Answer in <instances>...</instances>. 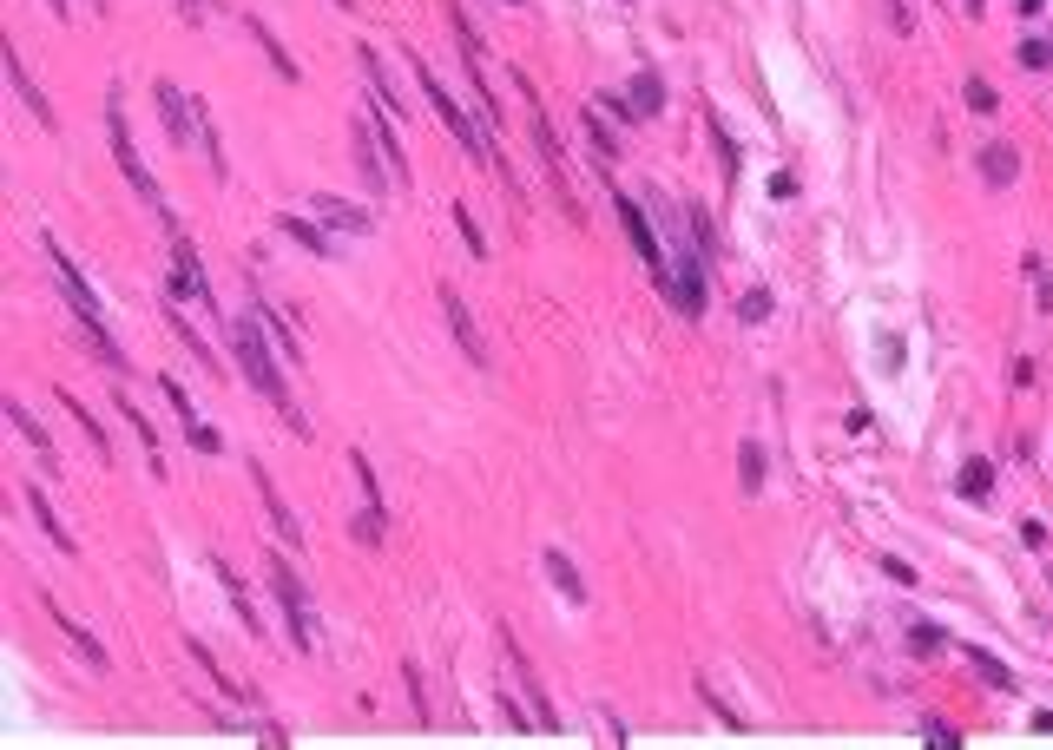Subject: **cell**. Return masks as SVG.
Returning a JSON list of instances; mask_svg holds the SVG:
<instances>
[{
  "label": "cell",
  "mask_w": 1053,
  "mask_h": 750,
  "mask_svg": "<svg viewBox=\"0 0 1053 750\" xmlns=\"http://www.w3.org/2000/svg\"><path fill=\"white\" fill-rule=\"evenodd\" d=\"M1027 270H1034V290H1040V310L1053 316V277H1047V264L1040 257H1027Z\"/></svg>",
  "instance_id": "obj_36"
},
{
  "label": "cell",
  "mask_w": 1053,
  "mask_h": 750,
  "mask_svg": "<svg viewBox=\"0 0 1053 750\" xmlns=\"http://www.w3.org/2000/svg\"><path fill=\"white\" fill-rule=\"evenodd\" d=\"M264 579H270V593L283 599V619H290V645H297V652H310V645H316V625H310V593H303V579L290 573L283 560H270V553H264Z\"/></svg>",
  "instance_id": "obj_3"
},
{
  "label": "cell",
  "mask_w": 1053,
  "mask_h": 750,
  "mask_svg": "<svg viewBox=\"0 0 1053 750\" xmlns=\"http://www.w3.org/2000/svg\"><path fill=\"white\" fill-rule=\"evenodd\" d=\"M738 474H744V494L764 487V448H757V441H744V448H738Z\"/></svg>",
  "instance_id": "obj_25"
},
{
  "label": "cell",
  "mask_w": 1053,
  "mask_h": 750,
  "mask_svg": "<svg viewBox=\"0 0 1053 750\" xmlns=\"http://www.w3.org/2000/svg\"><path fill=\"white\" fill-rule=\"evenodd\" d=\"M336 7H356V0H336Z\"/></svg>",
  "instance_id": "obj_43"
},
{
  "label": "cell",
  "mask_w": 1053,
  "mask_h": 750,
  "mask_svg": "<svg viewBox=\"0 0 1053 750\" xmlns=\"http://www.w3.org/2000/svg\"><path fill=\"white\" fill-rule=\"evenodd\" d=\"M402 678H409V698H415V718H422V724H428V685H422V665H415V658H409V665H402Z\"/></svg>",
  "instance_id": "obj_35"
},
{
  "label": "cell",
  "mask_w": 1053,
  "mask_h": 750,
  "mask_svg": "<svg viewBox=\"0 0 1053 750\" xmlns=\"http://www.w3.org/2000/svg\"><path fill=\"white\" fill-rule=\"evenodd\" d=\"M599 106L613 112V119H639V106H626V99H619V93H599Z\"/></svg>",
  "instance_id": "obj_37"
},
{
  "label": "cell",
  "mask_w": 1053,
  "mask_h": 750,
  "mask_svg": "<svg viewBox=\"0 0 1053 750\" xmlns=\"http://www.w3.org/2000/svg\"><path fill=\"white\" fill-rule=\"evenodd\" d=\"M172 277H178V290H191L205 310H218V290L205 283V270H198V250L185 244V231H172Z\"/></svg>",
  "instance_id": "obj_9"
},
{
  "label": "cell",
  "mask_w": 1053,
  "mask_h": 750,
  "mask_svg": "<svg viewBox=\"0 0 1053 750\" xmlns=\"http://www.w3.org/2000/svg\"><path fill=\"white\" fill-rule=\"evenodd\" d=\"M1047 593H1053V573H1047Z\"/></svg>",
  "instance_id": "obj_44"
},
{
  "label": "cell",
  "mask_w": 1053,
  "mask_h": 750,
  "mask_svg": "<svg viewBox=\"0 0 1053 750\" xmlns=\"http://www.w3.org/2000/svg\"><path fill=\"white\" fill-rule=\"evenodd\" d=\"M349 145H356V172H362V191L382 204V191L395 185V172H389V152L376 145V125H356L349 132Z\"/></svg>",
  "instance_id": "obj_6"
},
{
  "label": "cell",
  "mask_w": 1053,
  "mask_h": 750,
  "mask_svg": "<svg viewBox=\"0 0 1053 750\" xmlns=\"http://www.w3.org/2000/svg\"><path fill=\"white\" fill-rule=\"evenodd\" d=\"M27 507H33V520H40V527H47V540H53V547H60V553H79V547H73V533L60 527V514H53V507H47V494H40V487H33V494H27Z\"/></svg>",
  "instance_id": "obj_16"
},
{
  "label": "cell",
  "mask_w": 1053,
  "mask_h": 750,
  "mask_svg": "<svg viewBox=\"0 0 1053 750\" xmlns=\"http://www.w3.org/2000/svg\"><path fill=\"white\" fill-rule=\"evenodd\" d=\"M251 474H257V494H264V514H270V527H277V540L283 547H303V520L290 514V500L270 487V474H264V461H251Z\"/></svg>",
  "instance_id": "obj_10"
},
{
  "label": "cell",
  "mask_w": 1053,
  "mask_h": 750,
  "mask_svg": "<svg viewBox=\"0 0 1053 750\" xmlns=\"http://www.w3.org/2000/svg\"><path fill=\"white\" fill-rule=\"evenodd\" d=\"M928 744H935V750H948V744H961V737L948 731V724H935V718H928Z\"/></svg>",
  "instance_id": "obj_39"
},
{
  "label": "cell",
  "mask_w": 1053,
  "mask_h": 750,
  "mask_svg": "<svg viewBox=\"0 0 1053 750\" xmlns=\"http://www.w3.org/2000/svg\"><path fill=\"white\" fill-rule=\"evenodd\" d=\"M705 257H711L705 244H698V250H685V257H672V264H678V270H672V303H678L685 316H698V310H705Z\"/></svg>",
  "instance_id": "obj_7"
},
{
  "label": "cell",
  "mask_w": 1053,
  "mask_h": 750,
  "mask_svg": "<svg viewBox=\"0 0 1053 750\" xmlns=\"http://www.w3.org/2000/svg\"><path fill=\"white\" fill-rule=\"evenodd\" d=\"M310 211H316L323 224H330V231H343V237L376 231V211H362V204H349V198H330V191H323V198H316Z\"/></svg>",
  "instance_id": "obj_12"
},
{
  "label": "cell",
  "mask_w": 1053,
  "mask_h": 750,
  "mask_svg": "<svg viewBox=\"0 0 1053 750\" xmlns=\"http://www.w3.org/2000/svg\"><path fill=\"white\" fill-rule=\"evenodd\" d=\"M47 7H53V14H66V0H47Z\"/></svg>",
  "instance_id": "obj_42"
},
{
  "label": "cell",
  "mask_w": 1053,
  "mask_h": 750,
  "mask_svg": "<svg viewBox=\"0 0 1053 750\" xmlns=\"http://www.w3.org/2000/svg\"><path fill=\"white\" fill-rule=\"evenodd\" d=\"M547 573H553V586H560L566 599H586V579L573 573V560H566L560 547H547Z\"/></svg>",
  "instance_id": "obj_19"
},
{
  "label": "cell",
  "mask_w": 1053,
  "mask_h": 750,
  "mask_svg": "<svg viewBox=\"0 0 1053 750\" xmlns=\"http://www.w3.org/2000/svg\"><path fill=\"white\" fill-rule=\"evenodd\" d=\"M277 224H283V231H290V237H297V244L310 250V257H323V264H330V257H336V244H330V224H323V231H316L310 218H297V211H283Z\"/></svg>",
  "instance_id": "obj_14"
},
{
  "label": "cell",
  "mask_w": 1053,
  "mask_h": 750,
  "mask_svg": "<svg viewBox=\"0 0 1053 750\" xmlns=\"http://www.w3.org/2000/svg\"><path fill=\"white\" fill-rule=\"evenodd\" d=\"M60 408H66V415H73V422H79V428H86V435H93V448H99V454H112V441H106V428H99V422H93V415H86V408H79V395H60Z\"/></svg>",
  "instance_id": "obj_27"
},
{
  "label": "cell",
  "mask_w": 1053,
  "mask_h": 750,
  "mask_svg": "<svg viewBox=\"0 0 1053 750\" xmlns=\"http://www.w3.org/2000/svg\"><path fill=\"white\" fill-rule=\"evenodd\" d=\"M711 125V145H718V165H724V178H738V145H731V132H724L718 119H705Z\"/></svg>",
  "instance_id": "obj_31"
},
{
  "label": "cell",
  "mask_w": 1053,
  "mask_h": 750,
  "mask_svg": "<svg viewBox=\"0 0 1053 750\" xmlns=\"http://www.w3.org/2000/svg\"><path fill=\"white\" fill-rule=\"evenodd\" d=\"M1047 60H1053V53L1040 47V40H1027V47H1021V66H1047Z\"/></svg>",
  "instance_id": "obj_40"
},
{
  "label": "cell",
  "mask_w": 1053,
  "mask_h": 750,
  "mask_svg": "<svg viewBox=\"0 0 1053 750\" xmlns=\"http://www.w3.org/2000/svg\"><path fill=\"white\" fill-rule=\"evenodd\" d=\"M257 316H264V329H270V336L283 343V356H290V362H303V349H297V336H290V323H283L277 310H264V303H257Z\"/></svg>",
  "instance_id": "obj_30"
},
{
  "label": "cell",
  "mask_w": 1053,
  "mask_h": 750,
  "mask_svg": "<svg viewBox=\"0 0 1053 750\" xmlns=\"http://www.w3.org/2000/svg\"><path fill=\"white\" fill-rule=\"evenodd\" d=\"M632 106L652 119V112H665V86H659V73H639L632 79Z\"/></svg>",
  "instance_id": "obj_21"
},
{
  "label": "cell",
  "mask_w": 1053,
  "mask_h": 750,
  "mask_svg": "<svg viewBox=\"0 0 1053 750\" xmlns=\"http://www.w3.org/2000/svg\"><path fill=\"white\" fill-rule=\"evenodd\" d=\"M7 79H14L20 106H33V119H40V125H53V106H47V93H40V86L27 79V66H20V53H14V47H7Z\"/></svg>",
  "instance_id": "obj_15"
},
{
  "label": "cell",
  "mask_w": 1053,
  "mask_h": 750,
  "mask_svg": "<svg viewBox=\"0 0 1053 750\" xmlns=\"http://www.w3.org/2000/svg\"><path fill=\"white\" fill-rule=\"evenodd\" d=\"M961 658H968V665H975V672L988 678L994 691H1014V672H1007L1001 658H988V652H981V645H961Z\"/></svg>",
  "instance_id": "obj_18"
},
{
  "label": "cell",
  "mask_w": 1053,
  "mask_h": 750,
  "mask_svg": "<svg viewBox=\"0 0 1053 750\" xmlns=\"http://www.w3.org/2000/svg\"><path fill=\"white\" fill-rule=\"evenodd\" d=\"M47 612H53V625H60V639L73 645V652L86 658V665H93V672H106V665H112V658H106V645H99V639H93V632H86V625H79V619H66V612L53 606V599H47Z\"/></svg>",
  "instance_id": "obj_13"
},
{
  "label": "cell",
  "mask_w": 1053,
  "mask_h": 750,
  "mask_svg": "<svg viewBox=\"0 0 1053 750\" xmlns=\"http://www.w3.org/2000/svg\"><path fill=\"white\" fill-rule=\"evenodd\" d=\"M738 316H744V323H764V316H771V290H764V283H757V290H744V297H738Z\"/></svg>",
  "instance_id": "obj_32"
},
{
  "label": "cell",
  "mask_w": 1053,
  "mask_h": 750,
  "mask_svg": "<svg viewBox=\"0 0 1053 750\" xmlns=\"http://www.w3.org/2000/svg\"><path fill=\"white\" fill-rule=\"evenodd\" d=\"M1021 172V158H1014V145H988V152H981V178H988V185H1007V178Z\"/></svg>",
  "instance_id": "obj_17"
},
{
  "label": "cell",
  "mask_w": 1053,
  "mask_h": 750,
  "mask_svg": "<svg viewBox=\"0 0 1053 750\" xmlns=\"http://www.w3.org/2000/svg\"><path fill=\"white\" fill-rule=\"evenodd\" d=\"M534 152H540V172H547V185L560 191V211L573 224L586 218L580 211V198H573V178H566V158H560V139H553V125H547V112H540V99H534Z\"/></svg>",
  "instance_id": "obj_4"
},
{
  "label": "cell",
  "mask_w": 1053,
  "mask_h": 750,
  "mask_svg": "<svg viewBox=\"0 0 1053 750\" xmlns=\"http://www.w3.org/2000/svg\"><path fill=\"white\" fill-rule=\"evenodd\" d=\"M7 422H14V428H20V435H27V441H33V448H40V461H53V441H47V428L33 422V415H27V408H20V402H7Z\"/></svg>",
  "instance_id": "obj_22"
},
{
  "label": "cell",
  "mask_w": 1053,
  "mask_h": 750,
  "mask_svg": "<svg viewBox=\"0 0 1053 750\" xmlns=\"http://www.w3.org/2000/svg\"><path fill=\"white\" fill-rule=\"evenodd\" d=\"M961 99H968V112H981V119H994V112H1001V93H994L988 79H968V86H961Z\"/></svg>",
  "instance_id": "obj_24"
},
{
  "label": "cell",
  "mask_w": 1053,
  "mask_h": 750,
  "mask_svg": "<svg viewBox=\"0 0 1053 750\" xmlns=\"http://www.w3.org/2000/svg\"><path fill=\"white\" fill-rule=\"evenodd\" d=\"M441 316H448V329H455L461 356H468L474 369H488V343H481V329H474V316H468V303H461V290H448V283H441Z\"/></svg>",
  "instance_id": "obj_8"
},
{
  "label": "cell",
  "mask_w": 1053,
  "mask_h": 750,
  "mask_svg": "<svg viewBox=\"0 0 1053 750\" xmlns=\"http://www.w3.org/2000/svg\"><path fill=\"white\" fill-rule=\"evenodd\" d=\"M251 40H257V47H264V53H270V66H277V73H283V79H303V73H297V60H290V53H283V47H277V40H270V27H264V20H251Z\"/></svg>",
  "instance_id": "obj_23"
},
{
  "label": "cell",
  "mask_w": 1053,
  "mask_h": 750,
  "mask_svg": "<svg viewBox=\"0 0 1053 750\" xmlns=\"http://www.w3.org/2000/svg\"><path fill=\"white\" fill-rule=\"evenodd\" d=\"M619 224H626V237H632V250H639V264H645V277L659 283L665 297H672V257L659 250V237H652V224H645V211L632 198H619Z\"/></svg>",
  "instance_id": "obj_5"
},
{
  "label": "cell",
  "mask_w": 1053,
  "mask_h": 750,
  "mask_svg": "<svg viewBox=\"0 0 1053 750\" xmlns=\"http://www.w3.org/2000/svg\"><path fill=\"white\" fill-rule=\"evenodd\" d=\"M165 323H172V329H178V343H185V349H191V356H198V362H211V349H205V336H198V329H191V323H185V316H178V310H165ZM211 369H218V362H211Z\"/></svg>",
  "instance_id": "obj_28"
},
{
  "label": "cell",
  "mask_w": 1053,
  "mask_h": 750,
  "mask_svg": "<svg viewBox=\"0 0 1053 750\" xmlns=\"http://www.w3.org/2000/svg\"><path fill=\"white\" fill-rule=\"evenodd\" d=\"M349 533H356L362 547H369V540H382V500H369V507H362V514L349 520Z\"/></svg>",
  "instance_id": "obj_29"
},
{
  "label": "cell",
  "mask_w": 1053,
  "mask_h": 750,
  "mask_svg": "<svg viewBox=\"0 0 1053 750\" xmlns=\"http://www.w3.org/2000/svg\"><path fill=\"white\" fill-rule=\"evenodd\" d=\"M231 349H237V369L251 375V389L264 395V402L277 408L297 435H310V422L297 415V402H290V389H283V369L270 362V349H264V316H237V323H231Z\"/></svg>",
  "instance_id": "obj_1"
},
{
  "label": "cell",
  "mask_w": 1053,
  "mask_h": 750,
  "mask_svg": "<svg viewBox=\"0 0 1053 750\" xmlns=\"http://www.w3.org/2000/svg\"><path fill=\"white\" fill-rule=\"evenodd\" d=\"M86 7H99V14H112V0H86Z\"/></svg>",
  "instance_id": "obj_41"
},
{
  "label": "cell",
  "mask_w": 1053,
  "mask_h": 750,
  "mask_svg": "<svg viewBox=\"0 0 1053 750\" xmlns=\"http://www.w3.org/2000/svg\"><path fill=\"white\" fill-rule=\"evenodd\" d=\"M580 119H586V139H593V152H599V165H613V158H619V139H613V132H606V119H599V112H593V106H586V112H580Z\"/></svg>",
  "instance_id": "obj_20"
},
{
  "label": "cell",
  "mask_w": 1053,
  "mask_h": 750,
  "mask_svg": "<svg viewBox=\"0 0 1053 750\" xmlns=\"http://www.w3.org/2000/svg\"><path fill=\"white\" fill-rule=\"evenodd\" d=\"M218 579H224V593H231L237 619H244V625H251V632H257V612H251V599H244V579H237V573H231V566H224V560H218Z\"/></svg>",
  "instance_id": "obj_26"
},
{
  "label": "cell",
  "mask_w": 1053,
  "mask_h": 750,
  "mask_svg": "<svg viewBox=\"0 0 1053 750\" xmlns=\"http://www.w3.org/2000/svg\"><path fill=\"white\" fill-rule=\"evenodd\" d=\"M106 139H112V158H119V172H126V185L139 191V204H145V211H158V218H165V231H178L172 204H165V185H158V178L145 172L139 145H132V125H126V106H119V93L106 99Z\"/></svg>",
  "instance_id": "obj_2"
},
{
  "label": "cell",
  "mask_w": 1053,
  "mask_h": 750,
  "mask_svg": "<svg viewBox=\"0 0 1053 750\" xmlns=\"http://www.w3.org/2000/svg\"><path fill=\"white\" fill-rule=\"evenodd\" d=\"M455 224H461V237H468V250H474V257H488V237H481V224H474V211H468V204H455Z\"/></svg>",
  "instance_id": "obj_33"
},
{
  "label": "cell",
  "mask_w": 1053,
  "mask_h": 750,
  "mask_svg": "<svg viewBox=\"0 0 1053 750\" xmlns=\"http://www.w3.org/2000/svg\"><path fill=\"white\" fill-rule=\"evenodd\" d=\"M152 99H158V119H165V132H172L178 145H191V119H198V99H185L172 79H158V93H152Z\"/></svg>",
  "instance_id": "obj_11"
},
{
  "label": "cell",
  "mask_w": 1053,
  "mask_h": 750,
  "mask_svg": "<svg viewBox=\"0 0 1053 750\" xmlns=\"http://www.w3.org/2000/svg\"><path fill=\"white\" fill-rule=\"evenodd\" d=\"M988 481H994V468H988V461H968V474H961V494H968V500H981V494H988Z\"/></svg>",
  "instance_id": "obj_34"
},
{
  "label": "cell",
  "mask_w": 1053,
  "mask_h": 750,
  "mask_svg": "<svg viewBox=\"0 0 1053 750\" xmlns=\"http://www.w3.org/2000/svg\"><path fill=\"white\" fill-rule=\"evenodd\" d=\"M185 435H191V448H205V454H211V448H218V435H211V428H205V422H191V428H185Z\"/></svg>",
  "instance_id": "obj_38"
},
{
  "label": "cell",
  "mask_w": 1053,
  "mask_h": 750,
  "mask_svg": "<svg viewBox=\"0 0 1053 750\" xmlns=\"http://www.w3.org/2000/svg\"><path fill=\"white\" fill-rule=\"evenodd\" d=\"M507 7H520V0H507Z\"/></svg>",
  "instance_id": "obj_45"
}]
</instances>
